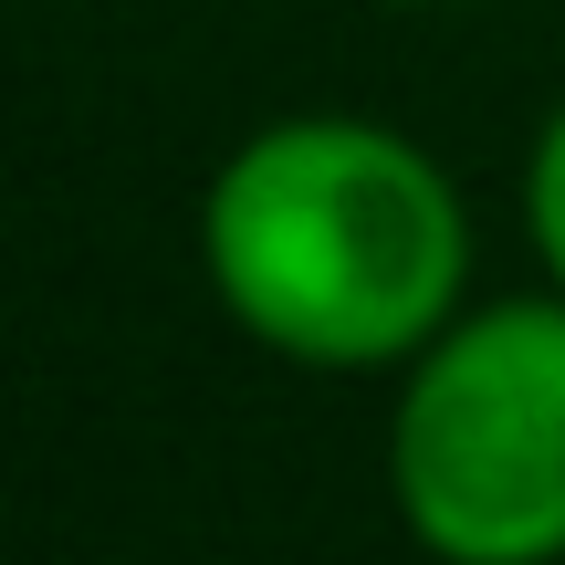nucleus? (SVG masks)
<instances>
[{"mask_svg":"<svg viewBox=\"0 0 565 565\" xmlns=\"http://www.w3.org/2000/svg\"><path fill=\"white\" fill-rule=\"evenodd\" d=\"M200 252L221 303L303 366H398L450 324L471 273L461 189L366 116H282L210 179Z\"/></svg>","mask_w":565,"mask_h":565,"instance_id":"obj_1","label":"nucleus"},{"mask_svg":"<svg viewBox=\"0 0 565 565\" xmlns=\"http://www.w3.org/2000/svg\"><path fill=\"white\" fill-rule=\"evenodd\" d=\"M387 492L440 565L565 555V303H492L419 345L387 419Z\"/></svg>","mask_w":565,"mask_h":565,"instance_id":"obj_2","label":"nucleus"},{"mask_svg":"<svg viewBox=\"0 0 565 565\" xmlns=\"http://www.w3.org/2000/svg\"><path fill=\"white\" fill-rule=\"evenodd\" d=\"M524 231H534V252H545V273L565 294V105L545 116V137L524 158Z\"/></svg>","mask_w":565,"mask_h":565,"instance_id":"obj_3","label":"nucleus"}]
</instances>
